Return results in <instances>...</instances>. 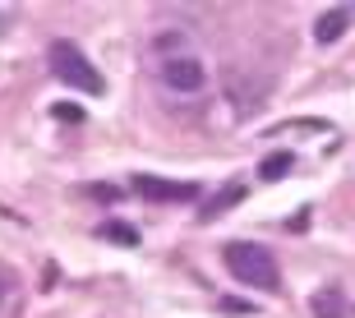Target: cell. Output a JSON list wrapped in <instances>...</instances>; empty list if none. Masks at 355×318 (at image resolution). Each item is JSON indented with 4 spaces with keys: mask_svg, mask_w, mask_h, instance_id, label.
Listing matches in <instances>:
<instances>
[{
    "mask_svg": "<svg viewBox=\"0 0 355 318\" xmlns=\"http://www.w3.org/2000/svg\"><path fill=\"white\" fill-rule=\"evenodd\" d=\"M222 263L231 267V277L250 291H263V295H277L282 286V272H277V258L268 245H254V240H240V245H226L222 249Z\"/></svg>",
    "mask_w": 355,
    "mask_h": 318,
    "instance_id": "1",
    "label": "cell"
},
{
    "mask_svg": "<svg viewBox=\"0 0 355 318\" xmlns=\"http://www.w3.org/2000/svg\"><path fill=\"white\" fill-rule=\"evenodd\" d=\"M46 60H51V74L60 83H69V88H79V93H92L102 97L106 93V79L92 69V60L74 46V42H51V51H46Z\"/></svg>",
    "mask_w": 355,
    "mask_h": 318,
    "instance_id": "2",
    "label": "cell"
},
{
    "mask_svg": "<svg viewBox=\"0 0 355 318\" xmlns=\"http://www.w3.org/2000/svg\"><path fill=\"white\" fill-rule=\"evenodd\" d=\"M162 83L171 88V93L180 97H198L203 93V83H208V69H203V60L189 51H175V55H162V65H157Z\"/></svg>",
    "mask_w": 355,
    "mask_h": 318,
    "instance_id": "3",
    "label": "cell"
},
{
    "mask_svg": "<svg viewBox=\"0 0 355 318\" xmlns=\"http://www.w3.org/2000/svg\"><path fill=\"white\" fill-rule=\"evenodd\" d=\"M134 194L148 203H189L198 199V185L194 180H162V175H134L130 180Z\"/></svg>",
    "mask_w": 355,
    "mask_h": 318,
    "instance_id": "4",
    "label": "cell"
},
{
    "mask_svg": "<svg viewBox=\"0 0 355 318\" xmlns=\"http://www.w3.org/2000/svg\"><path fill=\"white\" fill-rule=\"evenodd\" d=\"M346 28H351V10L346 5H332V10H323L314 19V42L318 46H332V42L346 37Z\"/></svg>",
    "mask_w": 355,
    "mask_h": 318,
    "instance_id": "5",
    "label": "cell"
},
{
    "mask_svg": "<svg viewBox=\"0 0 355 318\" xmlns=\"http://www.w3.org/2000/svg\"><path fill=\"white\" fill-rule=\"evenodd\" d=\"M236 203H245V185H240V180H231V185H222L208 203H203V208H198V222H217V217H222V212H231Z\"/></svg>",
    "mask_w": 355,
    "mask_h": 318,
    "instance_id": "6",
    "label": "cell"
},
{
    "mask_svg": "<svg viewBox=\"0 0 355 318\" xmlns=\"http://www.w3.org/2000/svg\"><path fill=\"white\" fill-rule=\"evenodd\" d=\"M309 314L314 318H346V300L337 286H323V291L309 295Z\"/></svg>",
    "mask_w": 355,
    "mask_h": 318,
    "instance_id": "7",
    "label": "cell"
},
{
    "mask_svg": "<svg viewBox=\"0 0 355 318\" xmlns=\"http://www.w3.org/2000/svg\"><path fill=\"white\" fill-rule=\"evenodd\" d=\"M97 240H111V245L134 249V245H139V226H130V222H102V226H97Z\"/></svg>",
    "mask_w": 355,
    "mask_h": 318,
    "instance_id": "8",
    "label": "cell"
},
{
    "mask_svg": "<svg viewBox=\"0 0 355 318\" xmlns=\"http://www.w3.org/2000/svg\"><path fill=\"white\" fill-rule=\"evenodd\" d=\"M291 166H295V152H272L259 161V180H286Z\"/></svg>",
    "mask_w": 355,
    "mask_h": 318,
    "instance_id": "9",
    "label": "cell"
},
{
    "mask_svg": "<svg viewBox=\"0 0 355 318\" xmlns=\"http://www.w3.org/2000/svg\"><path fill=\"white\" fill-rule=\"evenodd\" d=\"M51 116H55V120H69V125H79L83 111H79V106H69V102H60V106H51Z\"/></svg>",
    "mask_w": 355,
    "mask_h": 318,
    "instance_id": "10",
    "label": "cell"
},
{
    "mask_svg": "<svg viewBox=\"0 0 355 318\" xmlns=\"http://www.w3.org/2000/svg\"><path fill=\"white\" fill-rule=\"evenodd\" d=\"M222 309H226V314H259V309H254L250 300H236V295H226V300H222Z\"/></svg>",
    "mask_w": 355,
    "mask_h": 318,
    "instance_id": "11",
    "label": "cell"
},
{
    "mask_svg": "<svg viewBox=\"0 0 355 318\" xmlns=\"http://www.w3.org/2000/svg\"><path fill=\"white\" fill-rule=\"evenodd\" d=\"M88 194H92V199H102V203H116L120 199V189H111V185H88Z\"/></svg>",
    "mask_w": 355,
    "mask_h": 318,
    "instance_id": "12",
    "label": "cell"
},
{
    "mask_svg": "<svg viewBox=\"0 0 355 318\" xmlns=\"http://www.w3.org/2000/svg\"><path fill=\"white\" fill-rule=\"evenodd\" d=\"M5 291H10V281H5V277H0V300H5Z\"/></svg>",
    "mask_w": 355,
    "mask_h": 318,
    "instance_id": "13",
    "label": "cell"
}]
</instances>
